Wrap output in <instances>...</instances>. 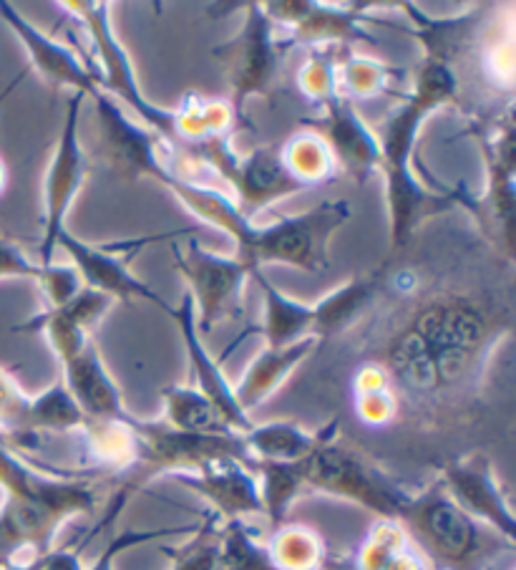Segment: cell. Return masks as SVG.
I'll use <instances>...</instances> for the list:
<instances>
[{
	"mask_svg": "<svg viewBox=\"0 0 516 570\" xmlns=\"http://www.w3.org/2000/svg\"><path fill=\"white\" fill-rule=\"evenodd\" d=\"M0 18L21 38L31 66L51 87H66L71 89V94H83L86 99H91L99 91L91 63L81 61L69 46L43 33L31 21H26L11 3H0Z\"/></svg>",
	"mask_w": 516,
	"mask_h": 570,
	"instance_id": "obj_21",
	"label": "cell"
},
{
	"mask_svg": "<svg viewBox=\"0 0 516 570\" xmlns=\"http://www.w3.org/2000/svg\"><path fill=\"white\" fill-rule=\"evenodd\" d=\"M340 422H330L318 432L302 430L295 422H267L252 424L250 432L242 434V442L250 452L252 462H302L333 436H338Z\"/></svg>",
	"mask_w": 516,
	"mask_h": 570,
	"instance_id": "obj_24",
	"label": "cell"
},
{
	"mask_svg": "<svg viewBox=\"0 0 516 570\" xmlns=\"http://www.w3.org/2000/svg\"><path fill=\"white\" fill-rule=\"evenodd\" d=\"M167 316L177 323L181 341H185L189 366H192L195 382L192 386L199 394H205L209 402L215 404V410L222 414V420L229 424V430L237 434H245L252 430V416L242 412V406L237 404L235 399V386L227 382L222 372V358H215L205 346V336L199 334L197 328V313H195V301L192 296L181 298L179 306H171Z\"/></svg>",
	"mask_w": 516,
	"mask_h": 570,
	"instance_id": "obj_19",
	"label": "cell"
},
{
	"mask_svg": "<svg viewBox=\"0 0 516 570\" xmlns=\"http://www.w3.org/2000/svg\"><path fill=\"white\" fill-rule=\"evenodd\" d=\"M426 59L418 66L416 83L410 97L386 119L380 129V173L386 177V203L390 220V245L394 250L406 248L410 235L420 223L438 213L454 210L458 205L479 207L466 195L464 187L458 189H428L420 185L414 175V145L418 129L428 114L452 101L458 91V79L452 69V59L458 53L452 46L424 43Z\"/></svg>",
	"mask_w": 516,
	"mask_h": 570,
	"instance_id": "obj_2",
	"label": "cell"
},
{
	"mask_svg": "<svg viewBox=\"0 0 516 570\" xmlns=\"http://www.w3.org/2000/svg\"><path fill=\"white\" fill-rule=\"evenodd\" d=\"M336 59L338 53L333 49H320L310 56V61L302 66L298 76L300 89L308 94L312 101H322L338 89V73H336Z\"/></svg>",
	"mask_w": 516,
	"mask_h": 570,
	"instance_id": "obj_40",
	"label": "cell"
},
{
	"mask_svg": "<svg viewBox=\"0 0 516 570\" xmlns=\"http://www.w3.org/2000/svg\"><path fill=\"white\" fill-rule=\"evenodd\" d=\"M350 215L348 199H325L308 213L257 225L252 248L242 255V261L252 268H262L265 263H285L308 275H320L330 268V237L350 220Z\"/></svg>",
	"mask_w": 516,
	"mask_h": 570,
	"instance_id": "obj_7",
	"label": "cell"
},
{
	"mask_svg": "<svg viewBox=\"0 0 516 570\" xmlns=\"http://www.w3.org/2000/svg\"><path fill=\"white\" fill-rule=\"evenodd\" d=\"M441 488L448 492L466 515H472L492 533L516 546V518L504 495L499 480L494 474V464L484 452H474L468 458L448 462L441 470Z\"/></svg>",
	"mask_w": 516,
	"mask_h": 570,
	"instance_id": "obj_15",
	"label": "cell"
},
{
	"mask_svg": "<svg viewBox=\"0 0 516 570\" xmlns=\"http://www.w3.org/2000/svg\"><path fill=\"white\" fill-rule=\"evenodd\" d=\"M63 386L69 389L73 402L93 424H137L123 406L119 386L113 384L107 364L99 354L97 341H89L79 354L63 361Z\"/></svg>",
	"mask_w": 516,
	"mask_h": 570,
	"instance_id": "obj_20",
	"label": "cell"
},
{
	"mask_svg": "<svg viewBox=\"0 0 516 570\" xmlns=\"http://www.w3.org/2000/svg\"><path fill=\"white\" fill-rule=\"evenodd\" d=\"M0 488L6 498L53 512L63 522L86 515L99 502V488L91 478H69V474L38 470L3 442H0Z\"/></svg>",
	"mask_w": 516,
	"mask_h": 570,
	"instance_id": "obj_13",
	"label": "cell"
},
{
	"mask_svg": "<svg viewBox=\"0 0 516 570\" xmlns=\"http://www.w3.org/2000/svg\"><path fill=\"white\" fill-rule=\"evenodd\" d=\"M189 159L202 161L207 169L222 177L235 189L237 207L250 220H255L257 213L277 203V199L308 189V185L290 173L280 151L260 147L250 155H237L229 145V135H212L189 141Z\"/></svg>",
	"mask_w": 516,
	"mask_h": 570,
	"instance_id": "obj_6",
	"label": "cell"
},
{
	"mask_svg": "<svg viewBox=\"0 0 516 570\" xmlns=\"http://www.w3.org/2000/svg\"><path fill=\"white\" fill-rule=\"evenodd\" d=\"M171 255H175L177 271L187 281L189 296L195 301L199 334L207 336L219 323L242 316L245 281L257 268L237 255H217L207 250L197 237H189L187 248L175 243Z\"/></svg>",
	"mask_w": 516,
	"mask_h": 570,
	"instance_id": "obj_9",
	"label": "cell"
},
{
	"mask_svg": "<svg viewBox=\"0 0 516 570\" xmlns=\"http://www.w3.org/2000/svg\"><path fill=\"white\" fill-rule=\"evenodd\" d=\"M133 444H137V460L133 468L141 470V480L157 478V474L192 472L202 464L222 458H235L255 470V462L247 452L240 434L232 436H205L171 430L165 422H141L133 426Z\"/></svg>",
	"mask_w": 516,
	"mask_h": 570,
	"instance_id": "obj_11",
	"label": "cell"
},
{
	"mask_svg": "<svg viewBox=\"0 0 516 570\" xmlns=\"http://www.w3.org/2000/svg\"><path fill=\"white\" fill-rule=\"evenodd\" d=\"M3 187H6V167L3 161H0V193H3Z\"/></svg>",
	"mask_w": 516,
	"mask_h": 570,
	"instance_id": "obj_41",
	"label": "cell"
},
{
	"mask_svg": "<svg viewBox=\"0 0 516 570\" xmlns=\"http://www.w3.org/2000/svg\"><path fill=\"white\" fill-rule=\"evenodd\" d=\"M242 11L245 21L240 33L212 51L215 59L222 61L229 89H232L229 109H232L235 127L247 121V99L270 97L282 56L290 49V43L265 13L262 3H242Z\"/></svg>",
	"mask_w": 516,
	"mask_h": 570,
	"instance_id": "obj_8",
	"label": "cell"
},
{
	"mask_svg": "<svg viewBox=\"0 0 516 570\" xmlns=\"http://www.w3.org/2000/svg\"><path fill=\"white\" fill-rule=\"evenodd\" d=\"M197 525H181V528H159V530H121L117 538H111L107 548L101 550L99 558L93 560L91 568L83 570H113V563H117L121 553H127L131 548L139 546H149V543H161L167 538H177V535H192Z\"/></svg>",
	"mask_w": 516,
	"mask_h": 570,
	"instance_id": "obj_39",
	"label": "cell"
},
{
	"mask_svg": "<svg viewBox=\"0 0 516 570\" xmlns=\"http://www.w3.org/2000/svg\"><path fill=\"white\" fill-rule=\"evenodd\" d=\"M265 546L280 570H322L328 563L322 538L308 525H280Z\"/></svg>",
	"mask_w": 516,
	"mask_h": 570,
	"instance_id": "obj_32",
	"label": "cell"
},
{
	"mask_svg": "<svg viewBox=\"0 0 516 570\" xmlns=\"http://www.w3.org/2000/svg\"><path fill=\"white\" fill-rule=\"evenodd\" d=\"M219 522L212 512H207L202 525H197L192 540L181 548H161L165 556L171 560L169 570H222L219 560Z\"/></svg>",
	"mask_w": 516,
	"mask_h": 570,
	"instance_id": "obj_36",
	"label": "cell"
},
{
	"mask_svg": "<svg viewBox=\"0 0 516 570\" xmlns=\"http://www.w3.org/2000/svg\"><path fill=\"white\" fill-rule=\"evenodd\" d=\"M31 394L18 386L16 379L0 368V442L11 450H21L26 442Z\"/></svg>",
	"mask_w": 516,
	"mask_h": 570,
	"instance_id": "obj_37",
	"label": "cell"
},
{
	"mask_svg": "<svg viewBox=\"0 0 516 570\" xmlns=\"http://www.w3.org/2000/svg\"><path fill=\"white\" fill-rule=\"evenodd\" d=\"M506 334L484 301L464 293L424 303L390 338L384 368L400 392L428 399L474 382L489 351Z\"/></svg>",
	"mask_w": 516,
	"mask_h": 570,
	"instance_id": "obj_1",
	"label": "cell"
},
{
	"mask_svg": "<svg viewBox=\"0 0 516 570\" xmlns=\"http://www.w3.org/2000/svg\"><path fill=\"white\" fill-rule=\"evenodd\" d=\"M302 482L305 490L356 502L386 522H398L414 495L360 452L340 444L338 436L320 444L308 460H302Z\"/></svg>",
	"mask_w": 516,
	"mask_h": 570,
	"instance_id": "obj_5",
	"label": "cell"
},
{
	"mask_svg": "<svg viewBox=\"0 0 516 570\" xmlns=\"http://www.w3.org/2000/svg\"><path fill=\"white\" fill-rule=\"evenodd\" d=\"M113 306V298L103 296L99 291L83 288L76 296L63 303L59 308H49L38 313L36 318H28L21 326H16V334H41L49 341L56 358L63 361L89 344V331L107 316V311Z\"/></svg>",
	"mask_w": 516,
	"mask_h": 570,
	"instance_id": "obj_22",
	"label": "cell"
},
{
	"mask_svg": "<svg viewBox=\"0 0 516 570\" xmlns=\"http://www.w3.org/2000/svg\"><path fill=\"white\" fill-rule=\"evenodd\" d=\"M181 235L187 233H167V235H155V237H139V240H127V243L91 245V243H83L81 237L71 235L69 230H63L59 235L56 248H63L71 255L76 273L81 275L86 288L99 291L113 301L117 298L149 301L167 313L171 308L169 303L161 298L155 288H149L145 281H139L137 275L131 273V261L137 258L147 245L177 240Z\"/></svg>",
	"mask_w": 516,
	"mask_h": 570,
	"instance_id": "obj_10",
	"label": "cell"
},
{
	"mask_svg": "<svg viewBox=\"0 0 516 570\" xmlns=\"http://www.w3.org/2000/svg\"><path fill=\"white\" fill-rule=\"evenodd\" d=\"M486 161H489V213L496 227L504 233L506 245H512L514 217V131L512 121H496V131L482 141Z\"/></svg>",
	"mask_w": 516,
	"mask_h": 570,
	"instance_id": "obj_26",
	"label": "cell"
},
{
	"mask_svg": "<svg viewBox=\"0 0 516 570\" xmlns=\"http://www.w3.org/2000/svg\"><path fill=\"white\" fill-rule=\"evenodd\" d=\"M255 472L260 480L265 518L277 530L285 525L292 502L305 492L302 462H255Z\"/></svg>",
	"mask_w": 516,
	"mask_h": 570,
	"instance_id": "obj_31",
	"label": "cell"
},
{
	"mask_svg": "<svg viewBox=\"0 0 516 570\" xmlns=\"http://www.w3.org/2000/svg\"><path fill=\"white\" fill-rule=\"evenodd\" d=\"M91 422L73 402L69 389L63 382H56L46 392L31 396V410H28V426L23 446H33L38 436L43 434H69V432H86Z\"/></svg>",
	"mask_w": 516,
	"mask_h": 570,
	"instance_id": "obj_30",
	"label": "cell"
},
{
	"mask_svg": "<svg viewBox=\"0 0 516 570\" xmlns=\"http://www.w3.org/2000/svg\"><path fill=\"white\" fill-rule=\"evenodd\" d=\"M305 127L312 129L315 137L325 141L336 165H340L356 183L378 173L380 167V141L343 91L330 94L320 101V117L302 119Z\"/></svg>",
	"mask_w": 516,
	"mask_h": 570,
	"instance_id": "obj_17",
	"label": "cell"
},
{
	"mask_svg": "<svg viewBox=\"0 0 516 570\" xmlns=\"http://www.w3.org/2000/svg\"><path fill=\"white\" fill-rule=\"evenodd\" d=\"M91 101L97 107L101 155L109 161L113 173L127 179L149 177L159 183L171 169L167 161L169 147L165 141L145 125H133V119L127 117V111L101 89L93 94Z\"/></svg>",
	"mask_w": 516,
	"mask_h": 570,
	"instance_id": "obj_14",
	"label": "cell"
},
{
	"mask_svg": "<svg viewBox=\"0 0 516 570\" xmlns=\"http://www.w3.org/2000/svg\"><path fill=\"white\" fill-rule=\"evenodd\" d=\"M318 346V338L305 336L282 348H265L247 368L240 384L235 386V399L242 406V412L250 414L257 406L265 404Z\"/></svg>",
	"mask_w": 516,
	"mask_h": 570,
	"instance_id": "obj_23",
	"label": "cell"
},
{
	"mask_svg": "<svg viewBox=\"0 0 516 570\" xmlns=\"http://www.w3.org/2000/svg\"><path fill=\"white\" fill-rule=\"evenodd\" d=\"M380 291H384V271L358 275V278L338 285L328 296L312 303V336L322 344V341L338 336L340 331L350 328L360 313L373 306Z\"/></svg>",
	"mask_w": 516,
	"mask_h": 570,
	"instance_id": "obj_25",
	"label": "cell"
},
{
	"mask_svg": "<svg viewBox=\"0 0 516 570\" xmlns=\"http://www.w3.org/2000/svg\"><path fill=\"white\" fill-rule=\"evenodd\" d=\"M219 560H222V570H280L270 550L257 540L245 520L225 522L219 528Z\"/></svg>",
	"mask_w": 516,
	"mask_h": 570,
	"instance_id": "obj_33",
	"label": "cell"
},
{
	"mask_svg": "<svg viewBox=\"0 0 516 570\" xmlns=\"http://www.w3.org/2000/svg\"><path fill=\"white\" fill-rule=\"evenodd\" d=\"M398 525L428 570H482L499 548L514 550L489 528L466 515L448 498L441 482L410 495Z\"/></svg>",
	"mask_w": 516,
	"mask_h": 570,
	"instance_id": "obj_3",
	"label": "cell"
},
{
	"mask_svg": "<svg viewBox=\"0 0 516 570\" xmlns=\"http://www.w3.org/2000/svg\"><path fill=\"white\" fill-rule=\"evenodd\" d=\"M161 402H165V424H169L171 430L205 436L237 434L229 430L215 404L205 394H199L192 384L165 386L161 389Z\"/></svg>",
	"mask_w": 516,
	"mask_h": 570,
	"instance_id": "obj_29",
	"label": "cell"
},
{
	"mask_svg": "<svg viewBox=\"0 0 516 570\" xmlns=\"http://www.w3.org/2000/svg\"><path fill=\"white\" fill-rule=\"evenodd\" d=\"M265 13L282 31V38L290 46L310 43V46H330L343 41H363L376 43L366 31L370 3L358 6H328L298 0V3H262Z\"/></svg>",
	"mask_w": 516,
	"mask_h": 570,
	"instance_id": "obj_16",
	"label": "cell"
},
{
	"mask_svg": "<svg viewBox=\"0 0 516 570\" xmlns=\"http://www.w3.org/2000/svg\"><path fill=\"white\" fill-rule=\"evenodd\" d=\"M3 278L36 281L46 293V298H49V308L63 306L83 288V281L76 268H69V265H36L16 243L0 237V281Z\"/></svg>",
	"mask_w": 516,
	"mask_h": 570,
	"instance_id": "obj_28",
	"label": "cell"
},
{
	"mask_svg": "<svg viewBox=\"0 0 516 570\" xmlns=\"http://www.w3.org/2000/svg\"><path fill=\"white\" fill-rule=\"evenodd\" d=\"M83 101V94H69L59 145H56V151L49 161V173H46L43 237L41 248H38L41 265H53V248L59 243V235L66 230V215H69L71 203L83 187L86 175H89V161H86L79 135Z\"/></svg>",
	"mask_w": 516,
	"mask_h": 570,
	"instance_id": "obj_12",
	"label": "cell"
},
{
	"mask_svg": "<svg viewBox=\"0 0 516 570\" xmlns=\"http://www.w3.org/2000/svg\"><path fill=\"white\" fill-rule=\"evenodd\" d=\"M280 157L285 165H288L290 173L308 187L328 179L333 175V169H336V159H333L330 149L325 147V141L320 137H315L312 131H302V135L292 137L288 145L282 147Z\"/></svg>",
	"mask_w": 516,
	"mask_h": 570,
	"instance_id": "obj_35",
	"label": "cell"
},
{
	"mask_svg": "<svg viewBox=\"0 0 516 570\" xmlns=\"http://www.w3.org/2000/svg\"><path fill=\"white\" fill-rule=\"evenodd\" d=\"M171 480L195 490L212 508V515L222 522H235L247 518H265L260 480L257 472L235 458L212 460L192 472L169 474Z\"/></svg>",
	"mask_w": 516,
	"mask_h": 570,
	"instance_id": "obj_18",
	"label": "cell"
},
{
	"mask_svg": "<svg viewBox=\"0 0 516 570\" xmlns=\"http://www.w3.org/2000/svg\"><path fill=\"white\" fill-rule=\"evenodd\" d=\"M336 73H340L338 87L343 83L350 97L358 99H368L388 91V81L394 79V71L388 66L373 59H360V56L353 53L343 56V61L336 59Z\"/></svg>",
	"mask_w": 516,
	"mask_h": 570,
	"instance_id": "obj_38",
	"label": "cell"
},
{
	"mask_svg": "<svg viewBox=\"0 0 516 570\" xmlns=\"http://www.w3.org/2000/svg\"><path fill=\"white\" fill-rule=\"evenodd\" d=\"M356 412L366 424L384 426L396 416V389L384 366H363L356 379Z\"/></svg>",
	"mask_w": 516,
	"mask_h": 570,
	"instance_id": "obj_34",
	"label": "cell"
},
{
	"mask_svg": "<svg viewBox=\"0 0 516 570\" xmlns=\"http://www.w3.org/2000/svg\"><path fill=\"white\" fill-rule=\"evenodd\" d=\"M61 6L83 26L86 36H89L93 56L91 69L97 76V87L103 94H109L111 99L119 97L127 107L139 114L141 125L155 131L169 149H175L179 145L177 111L155 107L141 94L129 53L111 28V6L103 3V0H66Z\"/></svg>",
	"mask_w": 516,
	"mask_h": 570,
	"instance_id": "obj_4",
	"label": "cell"
},
{
	"mask_svg": "<svg viewBox=\"0 0 516 570\" xmlns=\"http://www.w3.org/2000/svg\"><path fill=\"white\" fill-rule=\"evenodd\" d=\"M252 278L260 285L265 298V318L260 334L267 341V348H282L305 336H312V303H302L285 296V293L267 278L262 268L252 271Z\"/></svg>",
	"mask_w": 516,
	"mask_h": 570,
	"instance_id": "obj_27",
	"label": "cell"
}]
</instances>
